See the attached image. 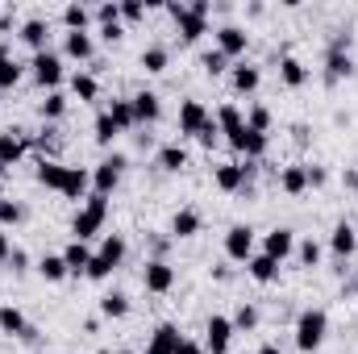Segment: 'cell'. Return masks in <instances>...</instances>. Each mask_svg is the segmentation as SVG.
Here are the masks:
<instances>
[{
    "mask_svg": "<svg viewBox=\"0 0 358 354\" xmlns=\"http://www.w3.org/2000/svg\"><path fill=\"white\" fill-rule=\"evenodd\" d=\"M187 163H192V159H187V150H183L179 142H167V146H159V150H155V167H159V171H167V176H179Z\"/></svg>",
    "mask_w": 358,
    "mask_h": 354,
    "instance_id": "obj_21",
    "label": "cell"
},
{
    "mask_svg": "<svg viewBox=\"0 0 358 354\" xmlns=\"http://www.w3.org/2000/svg\"><path fill=\"white\" fill-rule=\"evenodd\" d=\"M121 4V25H138L146 17V0H117Z\"/></svg>",
    "mask_w": 358,
    "mask_h": 354,
    "instance_id": "obj_47",
    "label": "cell"
},
{
    "mask_svg": "<svg viewBox=\"0 0 358 354\" xmlns=\"http://www.w3.org/2000/svg\"><path fill=\"white\" fill-rule=\"evenodd\" d=\"M125 354H129V351H125Z\"/></svg>",
    "mask_w": 358,
    "mask_h": 354,
    "instance_id": "obj_62",
    "label": "cell"
},
{
    "mask_svg": "<svg viewBox=\"0 0 358 354\" xmlns=\"http://www.w3.org/2000/svg\"><path fill=\"white\" fill-rule=\"evenodd\" d=\"M34 179L46 187V192H63V179H67V163H59V159H42L38 163V171Z\"/></svg>",
    "mask_w": 358,
    "mask_h": 354,
    "instance_id": "obj_26",
    "label": "cell"
},
{
    "mask_svg": "<svg viewBox=\"0 0 358 354\" xmlns=\"http://www.w3.org/2000/svg\"><path fill=\"white\" fill-rule=\"evenodd\" d=\"M129 100H134V117H138V125H155V121L163 117V96H159V92L142 88V92H134Z\"/></svg>",
    "mask_w": 358,
    "mask_h": 354,
    "instance_id": "obj_17",
    "label": "cell"
},
{
    "mask_svg": "<svg viewBox=\"0 0 358 354\" xmlns=\"http://www.w3.org/2000/svg\"><path fill=\"white\" fill-rule=\"evenodd\" d=\"M25 146H29V138H25L21 129H4V134H0V176L25 159Z\"/></svg>",
    "mask_w": 358,
    "mask_h": 354,
    "instance_id": "obj_14",
    "label": "cell"
},
{
    "mask_svg": "<svg viewBox=\"0 0 358 354\" xmlns=\"http://www.w3.org/2000/svg\"><path fill=\"white\" fill-rule=\"evenodd\" d=\"M63 200H88L92 196V171L84 167H67V179H63Z\"/></svg>",
    "mask_w": 358,
    "mask_h": 354,
    "instance_id": "obj_22",
    "label": "cell"
},
{
    "mask_svg": "<svg viewBox=\"0 0 358 354\" xmlns=\"http://www.w3.org/2000/svg\"><path fill=\"white\" fill-rule=\"evenodd\" d=\"M92 255H96V250H92L88 242H76V238L63 246V263H67V271H71V275H88Z\"/></svg>",
    "mask_w": 358,
    "mask_h": 354,
    "instance_id": "obj_27",
    "label": "cell"
},
{
    "mask_svg": "<svg viewBox=\"0 0 358 354\" xmlns=\"http://www.w3.org/2000/svg\"><path fill=\"white\" fill-rule=\"evenodd\" d=\"M29 76H34V84L46 92H59V84H63V55L59 50H42V55H34L29 59Z\"/></svg>",
    "mask_w": 358,
    "mask_h": 354,
    "instance_id": "obj_5",
    "label": "cell"
},
{
    "mask_svg": "<svg viewBox=\"0 0 358 354\" xmlns=\"http://www.w3.org/2000/svg\"><path fill=\"white\" fill-rule=\"evenodd\" d=\"M21 76H25V67H21L17 59H4V63H0V92H13L21 84Z\"/></svg>",
    "mask_w": 358,
    "mask_h": 354,
    "instance_id": "obj_46",
    "label": "cell"
},
{
    "mask_svg": "<svg viewBox=\"0 0 358 354\" xmlns=\"http://www.w3.org/2000/svg\"><path fill=\"white\" fill-rule=\"evenodd\" d=\"M342 183H346V187H358V171H346V176H342Z\"/></svg>",
    "mask_w": 358,
    "mask_h": 354,
    "instance_id": "obj_57",
    "label": "cell"
},
{
    "mask_svg": "<svg viewBox=\"0 0 358 354\" xmlns=\"http://www.w3.org/2000/svg\"><path fill=\"white\" fill-rule=\"evenodd\" d=\"M167 8V17L176 21V34H179V42H200L204 34H208V21L204 17H196V13H187V4H179V0H171V4H163Z\"/></svg>",
    "mask_w": 358,
    "mask_h": 354,
    "instance_id": "obj_8",
    "label": "cell"
},
{
    "mask_svg": "<svg viewBox=\"0 0 358 354\" xmlns=\"http://www.w3.org/2000/svg\"><path fill=\"white\" fill-rule=\"evenodd\" d=\"M296 259H300V267H321L325 246H321V242H313V238H304V242H296Z\"/></svg>",
    "mask_w": 358,
    "mask_h": 354,
    "instance_id": "obj_42",
    "label": "cell"
},
{
    "mask_svg": "<svg viewBox=\"0 0 358 354\" xmlns=\"http://www.w3.org/2000/svg\"><path fill=\"white\" fill-rule=\"evenodd\" d=\"M350 76H355V59L342 55V50H325V84L334 88V84H342Z\"/></svg>",
    "mask_w": 358,
    "mask_h": 354,
    "instance_id": "obj_23",
    "label": "cell"
},
{
    "mask_svg": "<svg viewBox=\"0 0 358 354\" xmlns=\"http://www.w3.org/2000/svg\"><path fill=\"white\" fill-rule=\"evenodd\" d=\"M13 250H17V246H13V234H8V229H0V267L8 263V255H13Z\"/></svg>",
    "mask_w": 358,
    "mask_h": 354,
    "instance_id": "obj_51",
    "label": "cell"
},
{
    "mask_svg": "<svg viewBox=\"0 0 358 354\" xmlns=\"http://www.w3.org/2000/svg\"><path fill=\"white\" fill-rule=\"evenodd\" d=\"M355 288H358V271H355Z\"/></svg>",
    "mask_w": 358,
    "mask_h": 354,
    "instance_id": "obj_59",
    "label": "cell"
},
{
    "mask_svg": "<svg viewBox=\"0 0 358 354\" xmlns=\"http://www.w3.org/2000/svg\"><path fill=\"white\" fill-rule=\"evenodd\" d=\"M355 192H358V187H355Z\"/></svg>",
    "mask_w": 358,
    "mask_h": 354,
    "instance_id": "obj_61",
    "label": "cell"
},
{
    "mask_svg": "<svg viewBox=\"0 0 358 354\" xmlns=\"http://www.w3.org/2000/svg\"><path fill=\"white\" fill-rule=\"evenodd\" d=\"M234 321L229 317H221V313H213L208 321H204V354H229L234 346Z\"/></svg>",
    "mask_w": 358,
    "mask_h": 354,
    "instance_id": "obj_9",
    "label": "cell"
},
{
    "mask_svg": "<svg viewBox=\"0 0 358 354\" xmlns=\"http://www.w3.org/2000/svg\"><path fill=\"white\" fill-rule=\"evenodd\" d=\"M179 342H183V334H179L176 321H163V325H155V334H150V346L146 354H176Z\"/></svg>",
    "mask_w": 358,
    "mask_h": 354,
    "instance_id": "obj_19",
    "label": "cell"
},
{
    "mask_svg": "<svg viewBox=\"0 0 358 354\" xmlns=\"http://www.w3.org/2000/svg\"><path fill=\"white\" fill-rule=\"evenodd\" d=\"M92 21H96L100 29H108V25H121V4H117V0H104V4H96V8H92Z\"/></svg>",
    "mask_w": 358,
    "mask_h": 354,
    "instance_id": "obj_43",
    "label": "cell"
},
{
    "mask_svg": "<svg viewBox=\"0 0 358 354\" xmlns=\"http://www.w3.org/2000/svg\"><path fill=\"white\" fill-rule=\"evenodd\" d=\"M246 129H255V134H271V108L267 104H250V108H246Z\"/></svg>",
    "mask_w": 358,
    "mask_h": 354,
    "instance_id": "obj_45",
    "label": "cell"
},
{
    "mask_svg": "<svg viewBox=\"0 0 358 354\" xmlns=\"http://www.w3.org/2000/svg\"><path fill=\"white\" fill-rule=\"evenodd\" d=\"M29 330V321H25V313L17 309V304H0V334L4 338H17L21 342V334Z\"/></svg>",
    "mask_w": 358,
    "mask_h": 354,
    "instance_id": "obj_30",
    "label": "cell"
},
{
    "mask_svg": "<svg viewBox=\"0 0 358 354\" xmlns=\"http://www.w3.org/2000/svg\"><path fill=\"white\" fill-rule=\"evenodd\" d=\"M21 221H25V204H21V200L0 196V229H17Z\"/></svg>",
    "mask_w": 358,
    "mask_h": 354,
    "instance_id": "obj_41",
    "label": "cell"
},
{
    "mask_svg": "<svg viewBox=\"0 0 358 354\" xmlns=\"http://www.w3.org/2000/svg\"><path fill=\"white\" fill-rule=\"evenodd\" d=\"M213 38H217V50H221L229 63H234V59H242V55L250 50V34H246L242 25H221Z\"/></svg>",
    "mask_w": 358,
    "mask_h": 354,
    "instance_id": "obj_13",
    "label": "cell"
},
{
    "mask_svg": "<svg viewBox=\"0 0 358 354\" xmlns=\"http://www.w3.org/2000/svg\"><path fill=\"white\" fill-rule=\"evenodd\" d=\"M142 288L150 296H167L176 288V267L167 263V259H146V267H142Z\"/></svg>",
    "mask_w": 358,
    "mask_h": 354,
    "instance_id": "obj_10",
    "label": "cell"
},
{
    "mask_svg": "<svg viewBox=\"0 0 358 354\" xmlns=\"http://www.w3.org/2000/svg\"><path fill=\"white\" fill-rule=\"evenodd\" d=\"M259 255V238L250 225H229L225 229V263H250Z\"/></svg>",
    "mask_w": 358,
    "mask_h": 354,
    "instance_id": "obj_7",
    "label": "cell"
},
{
    "mask_svg": "<svg viewBox=\"0 0 358 354\" xmlns=\"http://www.w3.org/2000/svg\"><path fill=\"white\" fill-rule=\"evenodd\" d=\"M200 225H204V217L196 213V208H176V217H171V242H187V238H196L200 234Z\"/></svg>",
    "mask_w": 358,
    "mask_h": 354,
    "instance_id": "obj_20",
    "label": "cell"
},
{
    "mask_svg": "<svg viewBox=\"0 0 358 354\" xmlns=\"http://www.w3.org/2000/svg\"><path fill=\"white\" fill-rule=\"evenodd\" d=\"M255 176H259V163H221V167L213 171V183H217V192L238 196V192L250 187V179Z\"/></svg>",
    "mask_w": 358,
    "mask_h": 354,
    "instance_id": "obj_6",
    "label": "cell"
},
{
    "mask_svg": "<svg viewBox=\"0 0 358 354\" xmlns=\"http://www.w3.org/2000/svg\"><path fill=\"white\" fill-rule=\"evenodd\" d=\"M200 67H204V76H213V80H217V76H229V67H234V63H229L221 50H208V55H200Z\"/></svg>",
    "mask_w": 358,
    "mask_h": 354,
    "instance_id": "obj_44",
    "label": "cell"
},
{
    "mask_svg": "<svg viewBox=\"0 0 358 354\" xmlns=\"http://www.w3.org/2000/svg\"><path fill=\"white\" fill-rule=\"evenodd\" d=\"M63 25H67V34H88V25H92V8H88V4H80V0L63 4Z\"/></svg>",
    "mask_w": 358,
    "mask_h": 354,
    "instance_id": "obj_33",
    "label": "cell"
},
{
    "mask_svg": "<svg viewBox=\"0 0 358 354\" xmlns=\"http://www.w3.org/2000/svg\"><path fill=\"white\" fill-rule=\"evenodd\" d=\"M104 221H108V200L92 192L88 200L76 208V217H71V238H76V242H92V238L104 229Z\"/></svg>",
    "mask_w": 358,
    "mask_h": 354,
    "instance_id": "obj_3",
    "label": "cell"
},
{
    "mask_svg": "<svg viewBox=\"0 0 358 354\" xmlns=\"http://www.w3.org/2000/svg\"><path fill=\"white\" fill-rule=\"evenodd\" d=\"M100 38L104 42H121L125 38V25H108V29H100Z\"/></svg>",
    "mask_w": 358,
    "mask_h": 354,
    "instance_id": "obj_54",
    "label": "cell"
},
{
    "mask_svg": "<svg viewBox=\"0 0 358 354\" xmlns=\"http://www.w3.org/2000/svg\"><path fill=\"white\" fill-rule=\"evenodd\" d=\"M296 351L300 354H317L325 346V338H329V313L325 309H300V317H296Z\"/></svg>",
    "mask_w": 358,
    "mask_h": 354,
    "instance_id": "obj_1",
    "label": "cell"
},
{
    "mask_svg": "<svg viewBox=\"0 0 358 354\" xmlns=\"http://www.w3.org/2000/svg\"><path fill=\"white\" fill-rule=\"evenodd\" d=\"M304 171H308V187H325L329 183V171L321 163H304Z\"/></svg>",
    "mask_w": 358,
    "mask_h": 354,
    "instance_id": "obj_48",
    "label": "cell"
},
{
    "mask_svg": "<svg viewBox=\"0 0 358 354\" xmlns=\"http://www.w3.org/2000/svg\"><path fill=\"white\" fill-rule=\"evenodd\" d=\"M34 55H42V50H50V21H42V17H29L25 25H21V34H17Z\"/></svg>",
    "mask_w": 358,
    "mask_h": 354,
    "instance_id": "obj_18",
    "label": "cell"
},
{
    "mask_svg": "<svg viewBox=\"0 0 358 354\" xmlns=\"http://www.w3.org/2000/svg\"><path fill=\"white\" fill-rule=\"evenodd\" d=\"M208 121H213V113L200 100H183L179 104V117H176V129H179V138H200V129Z\"/></svg>",
    "mask_w": 358,
    "mask_h": 354,
    "instance_id": "obj_12",
    "label": "cell"
},
{
    "mask_svg": "<svg viewBox=\"0 0 358 354\" xmlns=\"http://www.w3.org/2000/svg\"><path fill=\"white\" fill-rule=\"evenodd\" d=\"M279 192H283V196H304V192H308V171H304V163L279 171Z\"/></svg>",
    "mask_w": 358,
    "mask_h": 354,
    "instance_id": "obj_31",
    "label": "cell"
},
{
    "mask_svg": "<svg viewBox=\"0 0 358 354\" xmlns=\"http://www.w3.org/2000/svg\"><path fill=\"white\" fill-rule=\"evenodd\" d=\"M8 271H13V275H25V271H29V255H25V250H21V246H17V250H13V255H8Z\"/></svg>",
    "mask_w": 358,
    "mask_h": 354,
    "instance_id": "obj_50",
    "label": "cell"
},
{
    "mask_svg": "<svg viewBox=\"0 0 358 354\" xmlns=\"http://www.w3.org/2000/svg\"><path fill=\"white\" fill-rule=\"evenodd\" d=\"M67 104H71V100H67V92H63V88L46 92V100H42V108H38V113H42V121H50V125H55V121H63V117H67Z\"/></svg>",
    "mask_w": 358,
    "mask_h": 354,
    "instance_id": "obj_38",
    "label": "cell"
},
{
    "mask_svg": "<svg viewBox=\"0 0 358 354\" xmlns=\"http://www.w3.org/2000/svg\"><path fill=\"white\" fill-rule=\"evenodd\" d=\"M138 63H142L146 76H163V71L171 67V50H167V46H146V50L138 55Z\"/></svg>",
    "mask_w": 358,
    "mask_h": 354,
    "instance_id": "obj_34",
    "label": "cell"
},
{
    "mask_svg": "<svg viewBox=\"0 0 358 354\" xmlns=\"http://www.w3.org/2000/svg\"><path fill=\"white\" fill-rule=\"evenodd\" d=\"M196 142H200V146H204V150H213V146H217V142H221V129H217V121H208V125H204V129H200V138H196Z\"/></svg>",
    "mask_w": 358,
    "mask_h": 354,
    "instance_id": "obj_49",
    "label": "cell"
},
{
    "mask_svg": "<svg viewBox=\"0 0 358 354\" xmlns=\"http://www.w3.org/2000/svg\"><path fill=\"white\" fill-rule=\"evenodd\" d=\"M38 275H42L46 283H63L71 271H67V263H63V255H42V259H38Z\"/></svg>",
    "mask_w": 358,
    "mask_h": 354,
    "instance_id": "obj_39",
    "label": "cell"
},
{
    "mask_svg": "<svg viewBox=\"0 0 358 354\" xmlns=\"http://www.w3.org/2000/svg\"><path fill=\"white\" fill-rule=\"evenodd\" d=\"M129 309H134V304H129V296H125V292H117V288L100 296V317H104V321H121V317H129Z\"/></svg>",
    "mask_w": 358,
    "mask_h": 354,
    "instance_id": "obj_29",
    "label": "cell"
},
{
    "mask_svg": "<svg viewBox=\"0 0 358 354\" xmlns=\"http://www.w3.org/2000/svg\"><path fill=\"white\" fill-rule=\"evenodd\" d=\"M125 167H129V159L121 155V150H113V155H104L96 167H92V192L96 196H113L117 187H121V176H125Z\"/></svg>",
    "mask_w": 358,
    "mask_h": 354,
    "instance_id": "obj_4",
    "label": "cell"
},
{
    "mask_svg": "<svg viewBox=\"0 0 358 354\" xmlns=\"http://www.w3.org/2000/svg\"><path fill=\"white\" fill-rule=\"evenodd\" d=\"M71 96H76L80 104H96V100H100V80H96L92 71H76V76H71Z\"/></svg>",
    "mask_w": 358,
    "mask_h": 354,
    "instance_id": "obj_32",
    "label": "cell"
},
{
    "mask_svg": "<svg viewBox=\"0 0 358 354\" xmlns=\"http://www.w3.org/2000/svg\"><path fill=\"white\" fill-rule=\"evenodd\" d=\"M259 84H263V67H255V63H234L229 67V88L238 96H255Z\"/></svg>",
    "mask_w": 358,
    "mask_h": 354,
    "instance_id": "obj_15",
    "label": "cell"
},
{
    "mask_svg": "<svg viewBox=\"0 0 358 354\" xmlns=\"http://www.w3.org/2000/svg\"><path fill=\"white\" fill-rule=\"evenodd\" d=\"M92 55H96L92 34H63V59H71V63H88Z\"/></svg>",
    "mask_w": 358,
    "mask_h": 354,
    "instance_id": "obj_25",
    "label": "cell"
},
{
    "mask_svg": "<svg viewBox=\"0 0 358 354\" xmlns=\"http://www.w3.org/2000/svg\"><path fill=\"white\" fill-rule=\"evenodd\" d=\"M246 275H250L255 283H275V279H279V263H275V259H267V255L259 250V255L246 263Z\"/></svg>",
    "mask_w": 358,
    "mask_h": 354,
    "instance_id": "obj_36",
    "label": "cell"
},
{
    "mask_svg": "<svg viewBox=\"0 0 358 354\" xmlns=\"http://www.w3.org/2000/svg\"><path fill=\"white\" fill-rule=\"evenodd\" d=\"M308 76H313V71H308L296 55H283V59H279V84H283V88H292V92L304 88V84H308Z\"/></svg>",
    "mask_w": 358,
    "mask_h": 354,
    "instance_id": "obj_24",
    "label": "cell"
},
{
    "mask_svg": "<svg viewBox=\"0 0 358 354\" xmlns=\"http://www.w3.org/2000/svg\"><path fill=\"white\" fill-rule=\"evenodd\" d=\"M4 59H13V50H8V38H0V63Z\"/></svg>",
    "mask_w": 358,
    "mask_h": 354,
    "instance_id": "obj_56",
    "label": "cell"
},
{
    "mask_svg": "<svg viewBox=\"0 0 358 354\" xmlns=\"http://www.w3.org/2000/svg\"><path fill=\"white\" fill-rule=\"evenodd\" d=\"M355 250H358V225H350V221H338V225L329 229V255H338V259L346 263Z\"/></svg>",
    "mask_w": 358,
    "mask_h": 354,
    "instance_id": "obj_16",
    "label": "cell"
},
{
    "mask_svg": "<svg viewBox=\"0 0 358 354\" xmlns=\"http://www.w3.org/2000/svg\"><path fill=\"white\" fill-rule=\"evenodd\" d=\"M125 255H129V242H125L121 234H104V238H100V250L92 255L88 275H84V279H92V283H104L117 267L125 263Z\"/></svg>",
    "mask_w": 358,
    "mask_h": 354,
    "instance_id": "obj_2",
    "label": "cell"
},
{
    "mask_svg": "<svg viewBox=\"0 0 358 354\" xmlns=\"http://www.w3.org/2000/svg\"><path fill=\"white\" fill-rule=\"evenodd\" d=\"M213 279H217V283H229V279H234V267L229 263H213Z\"/></svg>",
    "mask_w": 358,
    "mask_h": 354,
    "instance_id": "obj_52",
    "label": "cell"
},
{
    "mask_svg": "<svg viewBox=\"0 0 358 354\" xmlns=\"http://www.w3.org/2000/svg\"><path fill=\"white\" fill-rule=\"evenodd\" d=\"M104 113L113 117V125H117L121 134H129V129H138V117H134V100H129V96H113V104H108Z\"/></svg>",
    "mask_w": 358,
    "mask_h": 354,
    "instance_id": "obj_28",
    "label": "cell"
},
{
    "mask_svg": "<svg viewBox=\"0 0 358 354\" xmlns=\"http://www.w3.org/2000/svg\"><path fill=\"white\" fill-rule=\"evenodd\" d=\"M92 138H96L100 146H113V142L121 138V129L113 125V117H108V113H96V121H92Z\"/></svg>",
    "mask_w": 358,
    "mask_h": 354,
    "instance_id": "obj_40",
    "label": "cell"
},
{
    "mask_svg": "<svg viewBox=\"0 0 358 354\" xmlns=\"http://www.w3.org/2000/svg\"><path fill=\"white\" fill-rule=\"evenodd\" d=\"M263 255L275 259V263H287L292 255H296V229L292 225H275L263 234Z\"/></svg>",
    "mask_w": 358,
    "mask_h": 354,
    "instance_id": "obj_11",
    "label": "cell"
},
{
    "mask_svg": "<svg viewBox=\"0 0 358 354\" xmlns=\"http://www.w3.org/2000/svg\"><path fill=\"white\" fill-rule=\"evenodd\" d=\"M0 134H4V129H0Z\"/></svg>",
    "mask_w": 358,
    "mask_h": 354,
    "instance_id": "obj_60",
    "label": "cell"
},
{
    "mask_svg": "<svg viewBox=\"0 0 358 354\" xmlns=\"http://www.w3.org/2000/svg\"><path fill=\"white\" fill-rule=\"evenodd\" d=\"M187 13H196V17H204V21H208L213 4H208V0H192V4H187Z\"/></svg>",
    "mask_w": 358,
    "mask_h": 354,
    "instance_id": "obj_53",
    "label": "cell"
},
{
    "mask_svg": "<svg viewBox=\"0 0 358 354\" xmlns=\"http://www.w3.org/2000/svg\"><path fill=\"white\" fill-rule=\"evenodd\" d=\"M259 354H283V351H279L275 342H263V346H259Z\"/></svg>",
    "mask_w": 358,
    "mask_h": 354,
    "instance_id": "obj_58",
    "label": "cell"
},
{
    "mask_svg": "<svg viewBox=\"0 0 358 354\" xmlns=\"http://www.w3.org/2000/svg\"><path fill=\"white\" fill-rule=\"evenodd\" d=\"M213 121H217V129H221V134H234V129H242V125H246V113H242L234 100H225V104L213 113Z\"/></svg>",
    "mask_w": 358,
    "mask_h": 354,
    "instance_id": "obj_35",
    "label": "cell"
},
{
    "mask_svg": "<svg viewBox=\"0 0 358 354\" xmlns=\"http://www.w3.org/2000/svg\"><path fill=\"white\" fill-rule=\"evenodd\" d=\"M176 354H204V342H192V338H183Z\"/></svg>",
    "mask_w": 358,
    "mask_h": 354,
    "instance_id": "obj_55",
    "label": "cell"
},
{
    "mask_svg": "<svg viewBox=\"0 0 358 354\" xmlns=\"http://www.w3.org/2000/svg\"><path fill=\"white\" fill-rule=\"evenodd\" d=\"M229 321H234V330H238V334H255V330H259V321H263V313H259V304L242 300V304H238V313H234Z\"/></svg>",
    "mask_w": 358,
    "mask_h": 354,
    "instance_id": "obj_37",
    "label": "cell"
}]
</instances>
